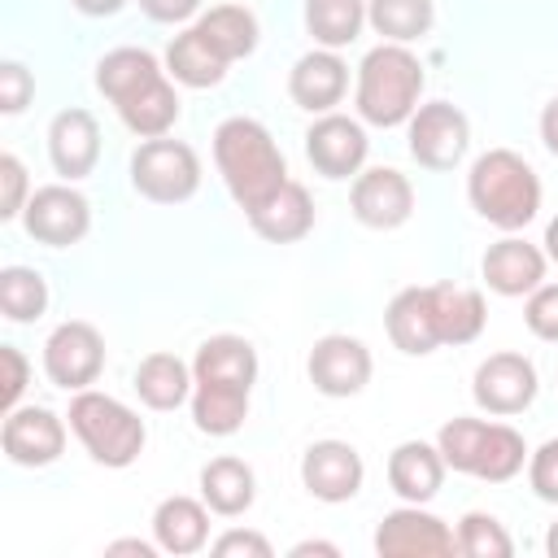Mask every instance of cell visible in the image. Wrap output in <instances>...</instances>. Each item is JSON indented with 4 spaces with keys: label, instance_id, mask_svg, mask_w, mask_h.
Instances as JSON below:
<instances>
[{
    "label": "cell",
    "instance_id": "cell-32",
    "mask_svg": "<svg viewBox=\"0 0 558 558\" xmlns=\"http://www.w3.org/2000/svg\"><path fill=\"white\" fill-rule=\"evenodd\" d=\"M523 462H527V445H523V436H519L510 423H488L471 475L484 480V484H506V480H514V475L523 471Z\"/></svg>",
    "mask_w": 558,
    "mask_h": 558
},
{
    "label": "cell",
    "instance_id": "cell-3",
    "mask_svg": "<svg viewBox=\"0 0 558 558\" xmlns=\"http://www.w3.org/2000/svg\"><path fill=\"white\" fill-rule=\"evenodd\" d=\"M423 61L410 44H379L357 65V118L371 126H405L423 96Z\"/></svg>",
    "mask_w": 558,
    "mask_h": 558
},
{
    "label": "cell",
    "instance_id": "cell-31",
    "mask_svg": "<svg viewBox=\"0 0 558 558\" xmlns=\"http://www.w3.org/2000/svg\"><path fill=\"white\" fill-rule=\"evenodd\" d=\"M366 26V0H305V31L318 48H349Z\"/></svg>",
    "mask_w": 558,
    "mask_h": 558
},
{
    "label": "cell",
    "instance_id": "cell-20",
    "mask_svg": "<svg viewBox=\"0 0 558 558\" xmlns=\"http://www.w3.org/2000/svg\"><path fill=\"white\" fill-rule=\"evenodd\" d=\"M248 227L270 244H296L314 231V196L305 183L288 179L270 201L248 209Z\"/></svg>",
    "mask_w": 558,
    "mask_h": 558
},
{
    "label": "cell",
    "instance_id": "cell-42",
    "mask_svg": "<svg viewBox=\"0 0 558 558\" xmlns=\"http://www.w3.org/2000/svg\"><path fill=\"white\" fill-rule=\"evenodd\" d=\"M218 558H270L275 549H270V541L262 536V532H240V527H231V532H222L214 545H209Z\"/></svg>",
    "mask_w": 558,
    "mask_h": 558
},
{
    "label": "cell",
    "instance_id": "cell-16",
    "mask_svg": "<svg viewBox=\"0 0 558 558\" xmlns=\"http://www.w3.org/2000/svg\"><path fill=\"white\" fill-rule=\"evenodd\" d=\"M48 161L65 183L87 179L100 161V122L87 109H61L48 122Z\"/></svg>",
    "mask_w": 558,
    "mask_h": 558
},
{
    "label": "cell",
    "instance_id": "cell-29",
    "mask_svg": "<svg viewBox=\"0 0 558 558\" xmlns=\"http://www.w3.org/2000/svg\"><path fill=\"white\" fill-rule=\"evenodd\" d=\"M157 74H166V70L148 48H113V52H105L96 61V92L109 105H118L131 92H140L144 83H153Z\"/></svg>",
    "mask_w": 558,
    "mask_h": 558
},
{
    "label": "cell",
    "instance_id": "cell-41",
    "mask_svg": "<svg viewBox=\"0 0 558 558\" xmlns=\"http://www.w3.org/2000/svg\"><path fill=\"white\" fill-rule=\"evenodd\" d=\"M0 366H4L0 405H4V414H9V410L22 405V392H26V384H31V362H26V353H22L17 344H0Z\"/></svg>",
    "mask_w": 558,
    "mask_h": 558
},
{
    "label": "cell",
    "instance_id": "cell-14",
    "mask_svg": "<svg viewBox=\"0 0 558 558\" xmlns=\"http://www.w3.org/2000/svg\"><path fill=\"white\" fill-rule=\"evenodd\" d=\"M0 449L13 466H48L65 453V423L44 405H17L0 423Z\"/></svg>",
    "mask_w": 558,
    "mask_h": 558
},
{
    "label": "cell",
    "instance_id": "cell-12",
    "mask_svg": "<svg viewBox=\"0 0 558 558\" xmlns=\"http://www.w3.org/2000/svg\"><path fill=\"white\" fill-rule=\"evenodd\" d=\"M471 397H475L480 410H488L497 418L523 414L536 401V366L523 353H488L475 366Z\"/></svg>",
    "mask_w": 558,
    "mask_h": 558
},
{
    "label": "cell",
    "instance_id": "cell-26",
    "mask_svg": "<svg viewBox=\"0 0 558 558\" xmlns=\"http://www.w3.org/2000/svg\"><path fill=\"white\" fill-rule=\"evenodd\" d=\"M432 288V314H436V331L440 344H471L480 340L484 323H488V305L475 288H458V283H427Z\"/></svg>",
    "mask_w": 558,
    "mask_h": 558
},
{
    "label": "cell",
    "instance_id": "cell-27",
    "mask_svg": "<svg viewBox=\"0 0 558 558\" xmlns=\"http://www.w3.org/2000/svg\"><path fill=\"white\" fill-rule=\"evenodd\" d=\"M192 366L174 353H148L135 366V392L148 410H179L183 401H192Z\"/></svg>",
    "mask_w": 558,
    "mask_h": 558
},
{
    "label": "cell",
    "instance_id": "cell-10",
    "mask_svg": "<svg viewBox=\"0 0 558 558\" xmlns=\"http://www.w3.org/2000/svg\"><path fill=\"white\" fill-rule=\"evenodd\" d=\"M371 140L357 118L344 113H318L305 131V157L323 179H357L366 166Z\"/></svg>",
    "mask_w": 558,
    "mask_h": 558
},
{
    "label": "cell",
    "instance_id": "cell-25",
    "mask_svg": "<svg viewBox=\"0 0 558 558\" xmlns=\"http://www.w3.org/2000/svg\"><path fill=\"white\" fill-rule=\"evenodd\" d=\"M253 497H257V475H253V466L244 458L222 453V458L201 466V501L214 514L235 519V514H244L253 506Z\"/></svg>",
    "mask_w": 558,
    "mask_h": 558
},
{
    "label": "cell",
    "instance_id": "cell-24",
    "mask_svg": "<svg viewBox=\"0 0 558 558\" xmlns=\"http://www.w3.org/2000/svg\"><path fill=\"white\" fill-rule=\"evenodd\" d=\"M118 118L126 122V131H135L140 140H161L170 135V126L179 122V92L170 74H157L153 83H144L140 92H131L126 100L113 105Z\"/></svg>",
    "mask_w": 558,
    "mask_h": 558
},
{
    "label": "cell",
    "instance_id": "cell-39",
    "mask_svg": "<svg viewBox=\"0 0 558 558\" xmlns=\"http://www.w3.org/2000/svg\"><path fill=\"white\" fill-rule=\"evenodd\" d=\"M527 484L541 501L558 506V440H545L536 453H527Z\"/></svg>",
    "mask_w": 558,
    "mask_h": 558
},
{
    "label": "cell",
    "instance_id": "cell-18",
    "mask_svg": "<svg viewBox=\"0 0 558 558\" xmlns=\"http://www.w3.org/2000/svg\"><path fill=\"white\" fill-rule=\"evenodd\" d=\"M545 248L519 240V235H506L497 244H488L484 253V283L497 292V296H527L532 288L545 283Z\"/></svg>",
    "mask_w": 558,
    "mask_h": 558
},
{
    "label": "cell",
    "instance_id": "cell-5",
    "mask_svg": "<svg viewBox=\"0 0 558 558\" xmlns=\"http://www.w3.org/2000/svg\"><path fill=\"white\" fill-rule=\"evenodd\" d=\"M131 183L153 205H179L192 201L201 187V157L183 140H144L131 153Z\"/></svg>",
    "mask_w": 558,
    "mask_h": 558
},
{
    "label": "cell",
    "instance_id": "cell-44",
    "mask_svg": "<svg viewBox=\"0 0 558 558\" xmlns=\"http://www.w3.org/2000/svg\"><path fill=\"white\" fill-rule=\"evenodd\" d=\"M541 140H545V148L558 157V96L541 109Z\"/></svg>",
    "mask_w": 558,
    "mask_h": 558
},
{
    "label": "cell",
    "instance_id": "cell-15",
    "mask_svg": "<svg viewBox=\"0 0 558 558\" xmlns=\"http://www.w3.org/2000/svg\"><path fill=\"white\" fill-rule=\"evenodd\" d=\"M362 480H366V466L349 440H314L301 458V484L310 488V497H318L327 506L357 497Z\"/></svg>",
    "mask_w": 558,
    "mask_h": 558
},
{
    "label": "cell",
    "instance_id": "cell-4",
    "mask_svg": "<svg viewBox=\"0 0 558 558\" xmlns=\"http://www.w3.org/2000/svg\"><path fill=\"white\" fill-rule=\"evenodd\" d=\"M65 418H70V432L78 436V445L100 466L122 471L144 453V440H148L144 418L131 405H122L118 397H109V392H96V388L74 392Z\"/></svg>",
    "mask_w": 558,
    "mask_h": 558
},
{
    "label": "cell",
    "instance_id": "cell-17",
    "mask_svg": "<svg viewBox=\"0 0 558 558\" xmlns=\"http://www.w3.org/2000/svg\"><path fill=\"white\" fill-rule=\"evenodd\" d=\"M349 92V65L340 61V52L331 48H314L305 52L292 74H288V96L292 105L310 109V113H331Z\"/></svg>",
    "mask_w": 558,
    "mask_h": 558
},
{
    "label": "cell",
    "instance_id": "cell-37",
    "mask_svg": "<svg viewBox=\"0 0 558 558\" xmlns=\"http://www.w3.org/2000/svg\"><path fill=\"white\" fill-rule=\"evenodd\" d=\"M31 201V179H26V166L13 157V153H0V218L13 222L22 218Z\"/></svg>",
    "mask_w": 558,
    "mask_h": 558
},
{
    "label": "cell",
    "instance_id": "cell-6",
    "mask_svg": "<svg viewBox=\"0 0 558 558\" xmlns=\"http://www.w3.org/2000/svg\"><path fill=\"white\" fill-rule=\"evenodd\" d=\"M405 144H410V157L423 170H453L471 148V122L458 105L427 100L405 122Z\"/></svg>",
    "mask_w": 558,
    "mask_h": 558
},
{
    "label": "cell",
    "instance_id": "cell-22",
    "mask_svg": "<svg viewBox=\"0 0 558 558\" xmlns=\"http://www.w3.org/2000/svg\"><path fill=\"white\" fill-rule=\"evenodd\" d=\"M209 514L214 510L205 501L174 493L153 510V541L161 545V554H174V558L201 554L209 545Z\"/></svg>",
    "mask_w": 558,
    "mask_h": 558
},
{
    "label": "cell",
    "instance_id": "cell-30",
    "mask_svg": "<svg viewBox=\"0 0 558 558\" xmlns=\"http://www.w3.org/2000/svg\"><path fill=\"white\" fill-rule=\"evenodd\" d=\"M166 74H170L174 83H183V87H218L222 74H227V61L201 39L196 26H187V31L174 35L170 48H166Z\"/></svg>",
    "mask_w": 558,
    "mask_h": 558
},
{
    "label": "cell",
    "instance_id": "cell-40",
    "mask_svg": "<svg viewBox=\"0 0 558 558\" xmlns=\"http://www.w3.org/2000/svg\"><path fill=\"white\" fill-rule=\"evenodd\" d=\"M35 96V74L22 61H0V113H22Z\"/></svg>",
    "mask_w": 558,
    "mask_h": 558
},
{
    "label": "cell",
    "instance_id": "cell-38",
    "mask_svg": "<svg viewBox=\"0 0 558 558\" xmlns=\"http://www.w3.org/2000/svg\"><path fill=\"white\" fill-rule=\"evenodd\" d=\"M523 318H527V331L558 344V283H541L527 292V305H523Z\"/></svg>",
    "mask_w": 558,
    "mask_h": 558
},
{
    "label": "cell",
    "instance_id": "cell-7",
    "mask_svg": "<svg viewBox=\"0 0 558 558\" xmlns=\"http://www.w3.org/2000/svg\"><path fill=\"white\" fill-rule=\"evenodd\" d=\"M22 227L35 244L70 248L92 231V205L74 183H44L22 209Z\"/></svg>",
    "mask_w": 558,
    "mask_h": 558
},
{
    "label": "cell",
    "instance_id": "cell-35",
    "mask_svg": "<svg viewBox=\"0 0 558 558\" xmlns=\"http://www.w3.org/2000/svg\"><path fill=\"white\" fill-rule=\"evenodd\" d=\"M453 536H458V554H466V558H510L514 554L510 532L493 514H484V510L462 514Z\"/></svg>",
    "mask_w": 558,
    "mask_h": 558
},
{
    "label": "cell",
    "instance_id": "cell-11",
    "mask_svg": "<svg viewBox=\"0 0 558 558\" xmlns=\"http://www.w3.org/2000/svg\"><path fill=\"white\" fill-rule=\"evenodd\" d=\"M353 218L371 231H397L414 214V183L397 166H371L349 187Z\"/></svg>",
    "mask_w": 558,
    "mask_h": 558
},
{
    "label": "cell",
    "instance_id": "cell-2",
    "mask_svg": "<svg viewBox=\"0 0 558 558\" xmlns=\"http://www.w3.org/2000/svg\"><path fill=\"white\" fill-rule=\"evenodd\" d=\"M466 201L488 227L514 235L541 209V179L519 153L488 148L484 157H475V166L466 174Z\"/></svg>",
    "mask_w": 558,
    "mask_h": 558
},
{
    "label": "cell",
    "instance_id": "cell-19",
    "mask_svg": "<svg viewBox=\"0 0 558 558\" xmlns=\"http://www.w3.org/2000/svg\"><path fill=\"white\" fill-rule=\"evenodd\" d=\"M192 379L209 384V388L253 392V384H257V349L244 336H231V331L209 336L192 357Z\"/></svg>",
    "mask_w": 558,
    "mask_h": 558
},
{
    "label": "cell",
    "instance_id": "cell-9",
    "mask_svg": "<svg viewBox=\"0 0 558 558\" xmlns=\"http://www.w3.org/2000/svg\"><path fill=\"white\" fill-rule=\"evenodd\" d=\"M375 554L379 558H453L458 536L449 532L445 519L427 514L423 506H401L388 510L375 527Z\"/></svg>",
    "mask_w": 558,
    "mask_h": 558
},
{
    "label": "cell",
    "instance_id": "cell-13",
    "mask_svg": "<svg viewBox=\"0 0 558 558\" xmlns=\"http://www.w3.org/2000/svg\"><path fill=\"white\" fill-rule=\"evenodd\" d=\"M305 371H310V384L323 397H357L371 384L375 362H371V349L357 336H340L336 331V336L314 340Z\"/></svg>",
    "mask_w": 558,
    "mask_h": 558
},
{
    "label": "cell",
    "instance_id": "cell-28",
    "mask_svg": "<svg viewBox=\"0 0 558 558\" xmlns=\"http://www.w3.org/2000/svg\"><path fill=\"white\" fill-rule=\"evenodd\" d=\"M196 31H201V39L231 65V61H244L253 48H257V17H253V9H244V4H214L209 13H201L196 17Z\"/></svg>",
    "mask_w": 558,
    "mask_h": 558
},
{
    "label": "cell",
    "instance_id": "cell-43",
    "mask_svg": "<svg viewBox=\"0 0 558 558\" xmlns=\"http://www.w3.org/2000/svg\"><path fill=\"white\" fill-rule=\"evenodd\" d=\"M140 9L153 22H187L201 13V0H140Z\"/></svg>",
    "mask_w": 558,
    "mask_h": 558
},
{
    "label": "cell",
    "instance_id": "cell-21",
    "mask_svg": "<svg viewBox=\"0 0 558 558\" xmlns=\"http://www.w3.org/2000/svg\"><path fill=\"white\" fill-rule=\"evenodd\" d=\"M445 458H440V449L436 445H427V440H401L392 453H388V488L401 497V501H410V506H423V501H432L436 493H440V484H445Z\"/></svg>",
    "mask_w": 558,
    "mask_h": 558
},
{
    "label": "cell",
    "instance_id": "cell-47",
    "mask_svg": "<svg viewBox=\"0 0 558 558\" xmlns=\"http://www.w3.org/2000/svg\"><path fill=\"white\" fill-rule=\"evenodd\" d=\"M305 554H327V558H336L340 549H336L331 541H296V545H292V558H305Z\"/></svg>",
    "mask_w": 558,
    "mask_h": 558
},
{
    "label": "cell",
    "instance_id": "cell-49",
    "mask_svg": "<svg viewBox=\"0 0 558 558\" xmlns=\"http://www.w3.org/2000/svg\"><path fill=\"white\" fill-rule=\"evenodd\" d=\"M545 549H549V558H558V523L545 532Z\"/></svg>",
    "mask_w": 558,
    "mask_h": 558
},
{
    "label": "cell",
    "instance_id": "cell-34",
    "mask_svg": "<svg viewBox=\"0 0 558 558\" xmlns=\"http://www.w3.org/2000/svg\"><path fill=\"white\" fill-rule=\"evenodd\" d=\"M0 310L9 323H35L48 310V283L31 266H4L0 270Z\"/></svg>",
    "mask_w": 558,
    "mask_h": 558
},
{
    "label": "cell",
    "instance_id": "cell-23",
    "mask_svg": "<svg viewBox=\"0 0 558 558\" xmlns=\"http://www.w3.org/2000/svg\"><path fill=\"white\" fill-rule=\"evenodd\" d=\"M384 327L401 353H410V357L436 353L440 331H436V314H432V288H401L384 314Z\"/></svg>",
    "mask_w": 558,
    "mask_h": 558
},
{
    "label": "cell",
    "instance_id": "cell-48",
    "mask_svg": "<svg viewBox=\"0 0 558 558\" xmlns=\"http://www.w3.org/2000/svg\"><path fill=\"white\" fill-rule=\"evenodd\" d=\"M545 257L558 262V218H549V227H545Z\"/></svg>",
    "mask_w": 558,
    "mask_h": 558
},
{
    "label": "cell",
    "instance_id": "cell-46",
    "mask_svg": "<svg viewBox=\"0 0 558 558\" xmlns=\"http://www.w3.org/2000/svg\"><path fill=\"white\" fill-rule=\"evenodd\" d=\"M78 13H87V17H109V13H118L126 0H70Z\"/></svg>",
    "mask_w": 558,
    "mask_h": 558
},
{
    "label": "cell",
    "instance_id": "cell-33",
    "mask_svg": "<svg viewBox=\"0 0 558 558\" xmlns=\"http://www.w3.org/2000/svg\"><path fill=\"white\" fill-rule=\"evenodd\" d=\"M432 0H366V22L384 44H414L432 31Z\"/></svg>",
    "mask_w": 558,
    "mask_h": 558
},
{
    "label": "cell",
    "instance_id": "cell-45",
    "mask_svg": "<svg viewBox=\"0 0 558 558\" xmlns=\"http://www.w3.org/2000/svg\"><path fill=\"white\" fill-rule=\"evenodd\" d=\"M161 545L157 541H109L105 554H140V558H153Z\"/></svg>",
    "mask_w": 558,
    "mask_h": 558
},
{
    "label": "cell",
    "instance_id": "cell-1",
    "mask_svg": "<svg viewBox=\"0 0 558 558\" xmlns=\"http://www.w3.org/2000/svg\"><path fill=\"white\" fill-rule=\"evenodd\" d=\"M214 166L231 192V201L248 214L270 201L288 183V161L275 135L257 118H227L214 131Z\"/></svg>",
    "mask_w": 558,
    "mask_h": 558
},
{
    "label": "cell",
    "instance_id": "cell-8",
    "mask_svg": "<svg viewBox=\"0 0 558 558\" xmlns=\"http://www.w3.org/2000/svg\"><path fill=\"white\" fill-rule=\"evenodd\" d=\"M105 371V336L83 323V318H70L61 327H52V336L44 340V375L65 388V392H83L100 379Z\"/></svg>",
    "mask_w": 558,
    "mask_h": 558
},
{
    "label": "cell",
    "instance_id": "cell-36",
    "mask_svg": "<svg viewBox=\"0 0 558 558\" xmlns=\"http://www.w3.org/2000/svg\"><path fill=\"white\" fill-rule=\"evenodd\" d=\"M484 427H488L484 418H449V423L440 427L436 449H440V458H445L449 471H458V475H471V471H475V453H480Z\"/></svg>",
    "mask_w": 558,
    "mask_h": 558
}]
</instances>
